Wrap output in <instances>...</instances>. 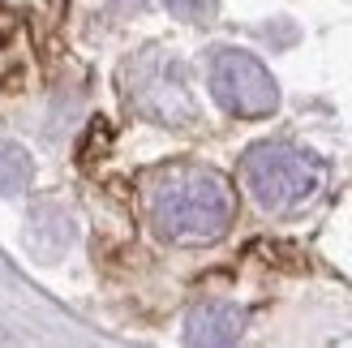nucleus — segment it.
<instances>
[{
  "instance_id": "f257e3e1",
  "label": "nucleus",
  "mask_w": 352,
  "mask_h": 348,
  "mask_svg": "<svg viewBox=\"0 0 352 348\" xmlns=\"http://www.w3.org/2000/svg\"><path fill=\"white\" fill-rule=\"evenodd\" d=\"M151 219L172 246H210L232 219L228 181L210 168H172L151 194Z\"/></svg>"
},
{
  "instance_id": "f03ea898",
  "label": "nucleus",
  "mask_w": 352,
  "mask_h": 348,
  "mask_svg": "<svg viewBox=\"0 0 352 348\" xmlns=\"http://www.w3.org/2000/svg\"><path fill=\"white\" fill-rule=\"evenodd\" d=\"M322 177L327 172L309 151H296L284 142L254 146L250 160H245V185H250L254 202L271 215H288L314 202L322 189Z\"/></svg>"
},
{
  "instance_id": "7ed1b4c3",
  "label": "nucleus",
  "mask_w": 352,
  "mask_h": 348,
  "mask_svg": "<svg viewBox=\"0 0 352 348\" xmlns=\"http://www.w3.org/2000/svg\"><path fill=\"white\" fill-rule=\"evenodd\" d=\"M210 95L232 116H267L279 103V91L267 74V65L241 47L215 52V61H210Z\"/></svg>"
},
{
  "instance_id": "20e7f679",
  "label": "nucleus",
  "mask_w": 352,
  "mask_h": 348,
  "mask_svg": "<svg viewBox=\"0 0 352 348\" xmlns=\"http://www.w3.org/2000/svg\"><path fill=\"white\" fill-rule=\"evenodd\" d=\"M241 327H245V314L236 305L206 301L185 318V340L189 344H232L241 336Z\"/></svg>"
},
{
  "instance_id": "39448f33",
  "label": "nucleus",
  "mask_w": 352,
  "mask_h": 348,
  "mask_svg": "<svg viewBox=\"0 0 352 348\" xmlns=\"http://www.w3.org/2000/svg\"><path fill=\"white\" fill-rule=\"evenodd\" d=\"M34 181V160L26 146L0 138V198H13V194H26Z\"/></svg>"
}]
</instances>
